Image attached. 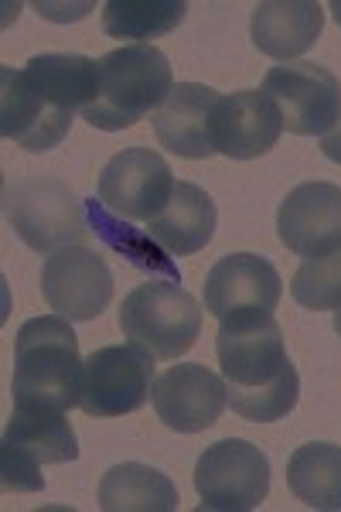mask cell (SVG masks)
Listing matches in <instances>:
<instances>
[{"label":"cell","mask_w":341,"mask_h":512,"mask_svg":"<svg viewBox=\"0 0 341 512\" xmlns=\"http://www.w3.org/2000/svg\"><path fill=\"white\" fill-rule=\"evenodd\" d=\"M280 243L290 253L328 256L341 246V188L331 181H304L280 202L277 212Z\"/></svg>","instance_id":"4fadbf2b"},{"label":"cell","mask_w":341,"mask_h":512,"mask_svg":"<svg viewBox=\"0 0 341 512\" xmlns=\"http://www.w3.org/2000/svg\"><path fill=\"white\" fill-rule=\"evenodd\" d=\"M331 14H335V21H338V28H341V0H331V7H328Z\"/></svg>","instance_id":"4316f807"},{"label":"cell","mask_w":341,"mask_h":512,"mask_svg":"<svg viewBox=\"0 0 341 512\" xmlns=\"http://www.w3.org/2000/svg\"><path fill=\"white\" fill-rule=\"evenodd\" d=\"M76 113L45 99L24 69H0V134L31 154L52 151L72 130Z\"/></svg>","instance_id":"9a60e30c"},{"label":"cell","mask_w":341,"mask_h":512,"mask_svg":"<svg viewBox=\"0 0 341 512\" xmlns=\"http://www.w3.org/2000/svg\"><path fill=\"white\" fill-rule=\"evenodd\" d=\"M202 304L195 294L178 287L174 280H147L123 297L120 332L151 352L154 359L171 362L185 355L202 332Z\"/></svg>","instance_id":"277c9868"},{"label":"cell","mask_w":341,"mask_h":512,"mask_svg":"<svg viewBox=\"0 0 341 512\" xmlns=\"http://www.w3.org/2000/svg\"><path fill=\"white\" fill-rule=\"evenodd\" d=\"M79 458V441L65 414H31L14 410L0 441V489L41 492V465H65Z\"/></svg>","instance_id":"8992f818"},{"label":"cell","mask_w":341,"mask_h":512,"mask_svg":"<svg viewBox=\"0 0 341 512\" xmlns=\"http://www.w3.org/2000/svg\"><path fill=\"white\" fill-rule=\"evenodd\" d=\"M284 280L277 267L256 253H229L205 277V311L215 318L236 311H277Z\"/></svg>","instance_id":"2e32d148"},{"label":"cell","mask_w":341,"mask_h":512,"mask_svg":"<svg viewBox=\"0 0 341 512\" xmlns=\"http://www.w3.org/2000/svg\"><path fill=\"white\" fill-rule=\"evenodd\" d=\"M195 492L209 512H249L270 492V461L243 437L215 441L195 465Z\"/></svg>","instance_id":"ba28073f"},{"label":"cell","mask_w":341,"mask_h":512,"mask_svg":"<svg viewBox=\"0 0 341 512\" xmlns=\"http://www.w3.org/2000/svg\"><path fill=\"white\" fill-rule=\"evenodd\" d=\"M215 222L219 216H215V202L209 192L191 185V181H178L161 216L147 222V236L171 256H191L212 243Z\"/></svg>","instance_id":"d6986e66"},{"label":"cell","mask_w":341,"mask_h":512,"mask_svg":"<svg viewBox=\"0 0 341 512\" xmlns=\"http://www.w3.org/2000/svg\"><path fill=\"white\" fill-rule=\"evenodd\" d=\"M219 93L202 82H178L171 96L151 113V127L161 147L188 161H205L215 154L212 117L219 106Z\"/></svg>","instance_id":"e0dca14e"},{"label":"cell","mask_w":341,"mask_h":512,"mask_svg":"<svg viewBox=\"0 0 341 512\" xmlns=\"http://www.w3.org/2000/svg\"><path fill=\"white\" fill-rule=\"evenodd\" d=\"M324 28L318 0H263L253 7V45L277 62H290L314 48Z\"/></svg>","instance_id":"ac0fdd59"},{"label":"cell","mask_w":341,"mask_h":512,"mask_svg":"<svg viewBox=\"0 0 341 512\" xmlns=\"http://www.w3.org/2000/svg\"><path fill=\"white\" fill-rule=\"evenodd\" d=\"M99 509L106 512H171L178 509V489L164 472L140 461L113 465L99 482Z\"/></svg>","instance_id":"44dd1931"},{"label":"cell","mask_w":341,"mask_h":512,"mask_svg":"<svg viewBox=\"0 0 341 512\" xmlns=\"http://www.w3.org/2000/svg\"><path fill=\"white\" fill-rule=\"evenodd\" d=\"M151 403L168 431L198 434L222 417L229 396L226 379H219L202 362H181L154 379Z\"/></svg>","instance_id":"7c38bea8"},{"label":"cell","mask_w":341,"mask_h":512,"mask_svg":"<svg viewBox=\"0 0 341 512\" xmlns=\"http://www.w3.org/2000/svg\"><path fill=\"white\" fill-rule=\"evenodd\" d=\"M41 294L55 315L93 321L113 301V274L93 246H65L41 263Z\"/></svg>","instance_id":"30bf717a"},{"label":"cell","mask_w":341,"mask_h":512,"mask_svg":"<svg viewBox=\"0 0 341 512\" xmlns=\"http://www.w3.org/2000/svg\"><path fill=\"white\" fill-rule=\"evenodd\" d=\"M7 219L28 250L52 256L65 246L86 243L89 212L86 202L62 178H21L7 188Z\"/></svg>","instance_id":"5b68a950"},{"label":"cell","mask_w":341,"mask_h":512,"mask_svg":"<svg viewBox=\"0 0 341 512\" xmlns=\"http://www.w3.org/2000/svg\"><path fill=\"white\" fill-rule=\"evenodd\" d=\"M287 489L307 509H341V448L328 441H311L287 461Z\"/></svg>","instance_id":"7402d4cb"},{"label":"cell","mask_w":341,"mask_h":512,"mask_svg":"<svg viewBox=\"0 0 341 512\" xmlns=\"http://www.w3.org/2000/svg\"><path fill=\"white\" fill-rule=\"evenodd\" d=\"M174 185L178 181L171 178L161 154L147 147H127L110 158L99 175V202L127 222H151L171 202Z\"/></svg>","instance_id":"8fae6325"},{"label":"cell","mask_w":341,"mask_h":512,"mask_svg":"<svg viewBox=\"0 0 341 512\" xmlns=\"http://www.w3.org/2000/svg\"><path fill=\"white\" fill-rule=\"evenodd\" d=\"M185 0H106L103 31L110 38H130L147 45L151 38H164L185 21Z\"/></svg>","instance_id":"603a6c76"},{"label":"cell","mask_w":341,"mask_h":512,"mask_svg":"<svg viewBox=\"0 0 341 512\" xmlns=\"http://www.w3.org/2000/svg\"><path fill=\"white\" fill-rule=\"evenodd\" d=\"M168 55L154 45H123L99 59V89L82 120L96 130H127L171 96Z\"/></svg>","instance_id":"3957f363"},{"label":"cell","mask_w":341,"mask_h":512,"mask_svg":"<svg viewBox=\"0 0 341 512\" xmlns=\"http://www.w3.org/2000/svg\"><path fill=\"white\" fill-rule=\"evenodd\" d=\"M79 338L72 321L41 315L21 325L14 345V410L31 414H69L79 407Z\"/></svg>","instance_id":"7a4b0ae2"},{"label":"cell","mask_w":341,"mask_h":512,"mask_svg":"<svg viewBox=\"0 0 341 512\" xmlns=\"http://www.w3.org/2000/svg\"><path fill=\"white\" fill-rule=\"evenodd\" d=\"M284 134V113L263 89H239L222 96L212 117L215 154L232 161H253L277 147Z\"/></svg>","instance_id":"5bb4252c"},{"label":"cell","mask_w":341,"mask_h":512,"mask_svg":"<svg viewBox=\"0 0 341 512\" xmlns=\"http://www.w3.org/2000/svg\"><path fill=\"white\" fill-rule=\"evenodd\" d=\"M232 414L253 424L284 420L297 407L301 376L287 355L273 311H236L219 321L215 335Z\"/></svg>","instance_id":"6da1fadb"},{"label":"cell","mask_w":341,"mask_h":512,"mask_svg":"<svg viewBox=\"0 0 341 512\" xmlns=\"http://www.w3.org/2000/svg\"><path fill=\"white\" fill-rule=\"evenodd\" d=\"M24 76L55 106H62L69 113H86L99 89V62L86 59V55L48 52L35 55L24 65Z\"/></svg>","instance_id":"ffe728a7"},{"label":"cell","mask_w":341,"mask_h":512,"mask_svg":"<svg viewBox=\"0 0 341 512\" xmlns=\"http://www.w3.org/2000/svg\"><path fill=\"white\" fill-rule=\"evenodd\" d=\"M263 93L284 113V130L297 137H324L341 120V82L331 69L314 62L273 65Z\"/></svg>","instance_id":"9c48e42d"},{"label":"cell","mask_w":341,"mask_h":512,"mask_svg":"<svg viewBox=\"0 0 341 512\" xmlns=\"http://www.w3.org/2000/svg\"><path fill=\"white\" fill-rule=\"evenodd\" d=\"M335 332H338V338H341V308L335 311Z\"/></svg>","instance_id":"83f0119b"},{"label":"cell","mask_w":341,"mask_h":512,"mask_svg":"<svg viewBox=\"0 0 341 512\" xmlns=\"http://www.w3.org/2000/svg\"><path fill=\"white\" fill-rule=\"evenodd\" d=\"M86 212H89V229H93L106 246H113L116 253L127 256L133 267L147 270V274H161V277L174 280V284H181V274H178V267L168 260V250H161L151 236L140 233V229H133L127 219L113 216V212L106 209L103 202H96V198H89L86 202Z\"/></svg>","instance_id":"cb8c5ba5"},{"label":"cell","mask_w":341,"mask_h":512,"mask_svg":"<svg viewBox=\"0 0 341 512\" xmlns=\"http://www.w3.org/2000/svg\"><path fill=\"white\" fill-rule=\"evenodd\" d=\"M154 355L140 345H103L82 359L79 410L89 417H123L154 393Z\"/></svg>","instance_id":"52a82bcc"},{"label":"cell","mask_w":341,"mask_h":512,"mask_svg":"<svg viewBox=\"0 0 341 512\" xmlns=\"http://www.w3.org/2000/svg\"><path fill=\"white\" fill-rule=\"evenodd\" d=\"M290 294L301 308L338 311L341 308V246L328 256H311L294 274Z\"/></svg>","instance_id":"d4e9b609"},{"label":"cell","mask_w":341,"mask_h":512,"mask_svg":"<svg viewBox=\"0 0 341 512\" xmlns=\"http://www.w3.org/2000/svg\"><path fill=\"white\" fill-rule=\"evenodd\" d=\"M321 154H324L328 161L341 164V120H338V127L331 130V134H324V137H321Z\"/></svg>","instance_id":"484cf974"}]
</instances>
